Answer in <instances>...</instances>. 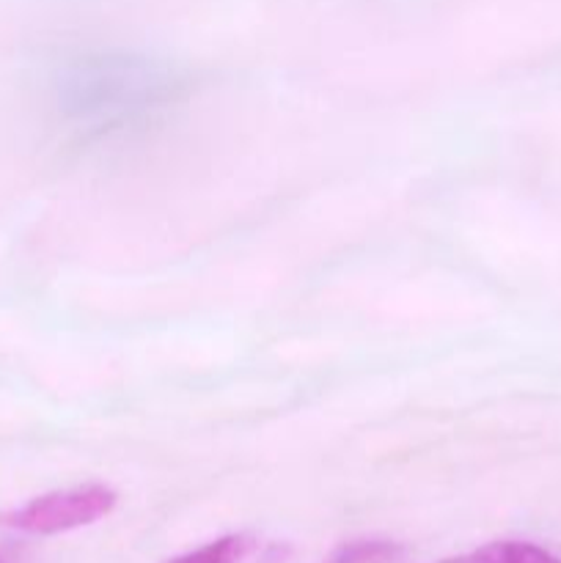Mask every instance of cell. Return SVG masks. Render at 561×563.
Returning <instances> with one entry per match:
<instances>
[{
    "label": "cell",
    "instance_id": "cell-1",
    "mask_svg": "<svg viewBox=\"0 0 561 563\" xmlns=\"http://www.w3.org/2000/svg\"><path fill=\"white\" fill-rule=\"evenodd\" d=\"M119 504L116 489L105 484H82V487L58 489L38 495L20 509L0 517L6 528L33 533V537H55V533L77 531L108 517Z\"/></svg>",
    "mask_w": 561,
    "mask_h": 563
},
{
    "label": "cell",
    "instance_id": "cell-2",
    "mask_svg": "<svg viewBox=\"0 0 561 563\" xmlns=\"http://www.w3.org/2000/svg\"><path fill=\"white\" fill-rule=\"evenodd\" d=\"M253 550H256V539L251 533H229L165 563H242Z\"/></svg>",
    "mask_w": 561,
    "mask_h": 563
},
{
    "label": "cell",
    "instance_id": "cell-3",
    "mask_svg": "<svg viewBox=\"0 0 561 563\" xmlns=\"http://www.w3.org/2000/svg\"><path fill=\"white\" fill-rule=\"evenodd\" d=\"M405 548L388 539H352L328 555V563H402Z\"/></svg>",
    "mask_w": 561,
    "mask_h": 563
},
{
    "label": "cell",
    "instance_id": "cell-4",
    "mask_svg": "<svg viewBox=\"0 0 561 563\" xmlns=\"http://www.w3.org/2000/svg\"><path fill=\"white\" fill-rule=\"evenodd\" d=\"M479 563H561L553 553L531 542H515V539H504V542H490L479 548Z\"/></svg>",
    "mask_w": 561,
    "mask_h": 563
},
{
    "label": "cell",
    "instance_id": "cell-5",
    "mask_svg": "<svg viewBox=\"0 0 561 563\" xmlns=\"http://www.w3.org/2000/svg\"><path fill=\"white\" fill-rule=\"evenodd\" d=\"M440 563H479L476 561V555H460V559H446V561H440Z\"/></svg>",
    "mask_w": 561,
    "mask_h": 563
},
{
    "label": "cell",
    "instance_id": "cell-6",
    "mask_svg": "<svg viewBox=\"0 0 561 563\" xmlns=\"http://www.w3.org/2000/svg\"><path fill=\"white\" fill-rule=\"evenodd\" d=\"M0 563H3V559H0Z\"/></svg>",
    "mask_w": 561,
    "mask_h": 563
}]
</instances>
